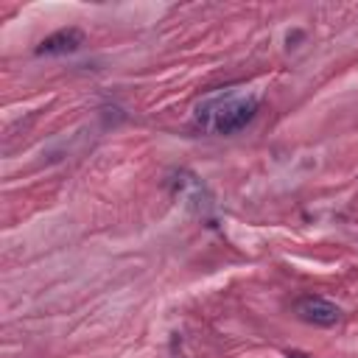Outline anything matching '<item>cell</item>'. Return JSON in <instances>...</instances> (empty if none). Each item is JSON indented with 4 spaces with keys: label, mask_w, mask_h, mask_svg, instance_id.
Instances as JSON below:
<instances>
[{
    "label": "cell",
    "mask_w": 358,
    "mask_h": 358,
    "mask_svg": "<svg viewBox=\"0 0 358 358\" xmlns=\"http://www.w3.org/2000/svg\"><path fill=\"white\" fill-rule=\"evenodd\" d=\"M257 112V98L252 92L227 90L204 98L193 109V123L207 134H235L252 123Z\"/></svg>",
    "instance_id": "1"
},
{
    "label": "cell",
    "mask_w": 358,
    "mask_h": 358,
    "mask_svg": "<svg viewBox=\"0 0 358 358\" xmlns=\"http://www.w3.org/2000/svg\"><path fill=\"white\" fill-rule=\"evenodd\" d=\"M296 316L308 324H316V327H333L338 319H341V310L338 305H333L330 299H322V296H305L296 302Z\"/></svg>",
    "instance_id": "2"
},
{
    "label": "cell",
    "mask_w": 358,
    "mask_h": 358,
    "mask_svg": "<svg viewBox=\"0 0 358 358\" xmlns=\"http://www.w3.org/2000/svg\"><path fill=\"white\" fill-rule=\"evenodd\" d=\"M84 45V34L78 28H62L50 36H45L36 48L39 56H64V53H76Z\"/></svg>",
    "instance_id": "3"
},
{
    "label": "cell",
    "mask_w": 358,
    "mask_h": 358,
    "mask_svg": "<svg viewBox=\"0 0 358 358\" xmlns=\"http://www.w3.org/2000/svg\"><path fill=\"white\" fill-rule=\"evenodd\" d=\"M288 358H308V355H302V352H288Z\"/></svg>",
    "instance_id": "4"
}]
</instances>
